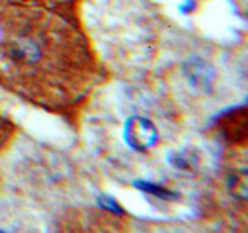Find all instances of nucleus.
I'll list each match as a JSON object with an SVG mask.
<instances>
[{
	"mask_svg": "<svg viewBox=\"0 0 248 233\" xmlns=\"http://www.w3.org/2000/svg\"><path fill=\"white\" fill-rule=\"evenodd\" d=\"M98 67L79 31L44 8L6 11L0 36V80L31 103L51 111L78 106L96 84Z\"/></svg>",
	"mask_w": 248,
	"mask_h": 233,
	"instance_id": "obj_1",
	"label": "nucleus"
},
{
	"mask_svg": "<svg viewBox=\"0 0 248 233\" xmlns=\"http://www.w3.org/2000/svg\"><path fill=\"white\" fill-rule=\"evenodd\" d=\"M13 135H14V124L0 111V151L5 146H8Z\"/></svg>",
	"mask_w": 248,
	"mask_h": 233,
	"instance_id": "obj_5",
	"label": "nucleus"
},
{
	"mask_svg": "<svg viewBox=\"0 0 248 233\" xmlns=\"http://www.w3.org/2000/svg\"><path fill=\"white\" fill-rule=\"evenodd\" d=\"M186 72H188L191 81L199 84L200 87L209 85V81H211V68H209L205 62H202V61L191 62V64H188V70H186Z\"/></svg>",
	"mask_w": 248,
	"mask_h": 233,
	"instance_id": "obj_4",
	"label": "nucleus"
},
{
	"mask_svg": "<svg viewBox=\"0 0 248 233\" xmlns=\"http://www.w3.org/2000/svg\"><path fill=\"white\" fill-rule=\"evenodd\" d=\"M158 138L157 129L154 124L146 120V118H130L126 123L124 128V140L130 145L132 148H135L137 151H146L151 146L155 145Z\"/></svg>",
	"mask_w": 248,
	"mask_h": 233,
	"instance_id": "obj_2",
	"label": "nucleus"
},
{
	"mask_svg": "<svg viewBox=\"0 0 248 233\" xmlns=\"http://www.w3.org/2000/svg\"><path fill=\"white\" fill-rule=\"evenodd\" d=\"M17 5L25 6H34V8H44V10H50L54 13H61L73 8L78 0H16Z\"/></svg>",
	"mask_w": 248,
	"mask_h": 233,
	"instance_id": "obj_3",
	"label": "nucleus"
}]
</instances>
